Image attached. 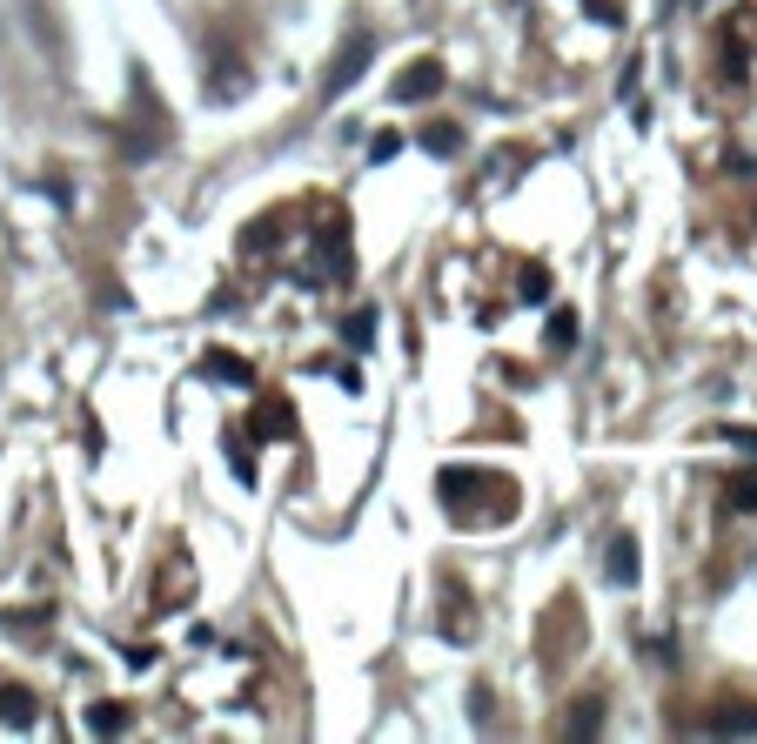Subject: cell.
I'll return each instance as SVG.
<instances>
[{
  "mask_svg": "<svg viewBox=\"0 0 757 744\" xmlns=\"http://www.w3.org/2000/svg\"><path fill=\"white\" fill-rule=\"evenodd\" d=\"M376 61V34H356V41L335 54V68H329V81H322V94H342L349 81H362V68Z\"/></svg>",
  "mask_w": 757,
  "mask_h": 744,
  "instance_id": "1",
  "label": "cell"
},
{
  "mask_svg": "<svg viewBox=\"0 0 757 744\" xmlns=\"http://www.w3.org/2000/svg\"><path fill=\"white\" fill-rule=\"evenodd\" d=\"M436 88H443V68H436V61H416L409 74H396L389 94H396V101H423V94H436Z\"/></svg>",
  "mask_w": 757,
  "mask_h": 744,
  "instance_id": "2",
  "label": "cell"
},
{
  "mask_svg": "<svg viewBox=\"0 0 757 744\" xmlns=\"http://www.w3.org/2000/svg\"><path fill=\"white\" fill-rule=\"evenodd\" d=\"M603 570H610V584H637V543L617 537L610 543V557H603Z\"/></svg>",
  "mask_w": 757,
  "mask_h": 744,
  "instance_id": "3",
  "label": "cell"
},
{
  "mask_svg": "<svg viewBox=\"0 0 757 744\" xmlns=\"http://www.w3.org/2000/svg\"><path fill=\"white\" fill-rule=\"evenodd\" d=\"M0 724H14V731H27V724H34V698H27L21 684H14V691H0Z\"/></svg>",
  "mask_w": 757,
  "mask_h": 744,
  "instance_id": "4",
  "label": "cell"
},
{
  "mask_svg": "<svg viewBox=\"0 0 757 744\" xmlns=\"http://www.w3.org/2000/svg\"><path fill=\"white\" fill-rule=\"evenodd\" d=\"M423 148L429 155H456V148H463V128H456V121H436V128H423Z\"/></svg>",
  "mask_w": 757,
  "mask_h": 744,
  "instance_id": "5",
  "label": "cell"
},
{
  "mask_svg": "<svg viewBox=\"0 0 757 744\" xmlns=\"http://www.w3.org/2000/svg\"><path fill=\"white\" fill-rule=\"evenodd\" d=\"M731 510H757V470H744V476H731V496H724Z\"/></svg>",
  "mask_w": 757,
  "mask_h": 744,
  "instance_id": "6",
  "label": "cell"
},
{
  "mask_svg": "<svg viewBox=\"0 0 757 744\" xmlns=\"http://www.w3.org/2000/svg\"><path fill=\"white\" fill-rule=\"evenodd\" d=\"M376 342V316L362 309V316H349V349H369Z\"/></svg>",
  "mask_w": 757,
  "mask_h": 744,
  "instance_id": "7",
  "label": "cell"
},
{
  "mask_svg": "<svg viewBox=\"0 0 757 744\" xmlns=\"http://www.w3.org/2000/svg\"><path fill=\"white\" fill-rule=\"evenodd\" d=\"M550 342H557V349H570V342H577V316H570V309H557V316H550Z\"/></svg>",
  "mask_w": 757,
  "mask_h": 744,
  "instance_id": "8",
  "label": "cell"
},
{
  "mask_svg": "<svg viewBox=\"0 0 757 744\" xmlns=\"http://www.w3.org/2000/svg\"><path fill=\"white\" fill-rule=\"evenodd\" d=\"M711 731H757V711H717Z\"/></svg>",
  "mask_w": 757,
  "mask_h": 744,
  "instance_id": "9",
  "label": "cell"
},
{
  "mask_svg": "<svg viewBox=\"0 0 757 744\" xmlns=\"http://www.w3.org/2000/svg\"><path fill=\"white\" fill-rule=\"evenodd\" d=\"M208 369H215V376H228V383H248V362H235V356H215Z\"/></svg>",
  "mask_w": 757,
  "mask_h": 744,
  "instance_id": "10",
  "label": "cell"
},
{
  "mask_svg": "<svg viewBox=\"0 0 757 744\" xmlns=\"http://www.w3.org/2000/svg\"><path fill=\"white\" fill-rule=\"evenodd\" d=\"M369 155H376V161H396L402 155V135H376V141H369Z\"/></svg>",
  "mask_w": 757,
  "mask_h": 744,
  "instance_id": "11",
  "label": "cell"
}]
</instances>
